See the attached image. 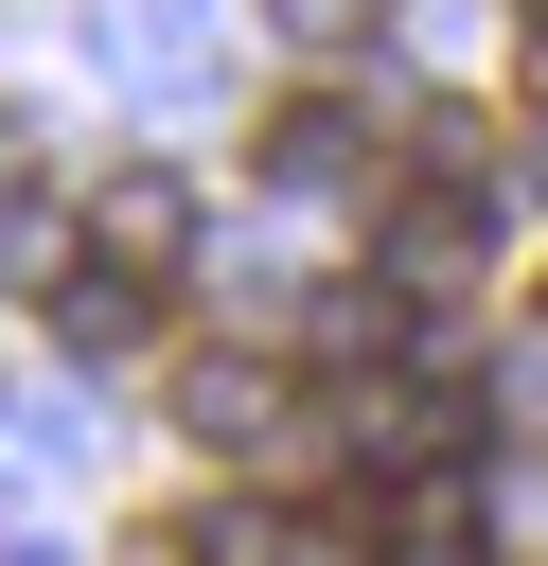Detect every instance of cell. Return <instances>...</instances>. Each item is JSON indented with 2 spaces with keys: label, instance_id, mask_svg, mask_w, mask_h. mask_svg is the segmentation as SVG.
Masks as SVG:
<instances>
[{
  "label": "cell",
  "instance_id": "7",
  "mask_svg": "<svg viewBox=\"0 0 548 566\" xmlns=\"http://www.w3.org/2000/svg\"><path fill=\"white\" fill-rule=\"evenodd\" d=\"M318 354H336V371H389V354H424V301H407V283H336V301H318Z\"/></svg>",
  "mask_w": 548,
  "mask_h": 566
},
{
  "label": "cell",
  "instance_id": "2",
  "mask_svg": "<svg viewBox=\"0 0 548 566\" xmlns=\"http://www.w3.org/2000/svg\"><path fill=\"white\" fill-rule=\"evenodd\" d=\"M477 230H495V195H477V177H407V195H389V230H371V283L442 301V283L477 265Z\"/></svg>",
  "mask_w": 548,
  "mask_h": 566
},
{
  "label": "cell",
  "instance_id": "1",
  "mask_svg": "<svg viewBox=\"0 0 548 566\" xmlns=\"http://www.w3.org/2000/svg\"><path fill=\"white\" fill-rule=\"evenodd\" d=\"M88 265L177 283V265H194V177H177V159H106V177H88Z\"/></svg>",
  "mask_w": 548,
  "mask_h": 566
},
{
  "label": "cell",
  "instance_id": "4",
  "mask_svg": "<svg viewBox=\"0 0 548 566\" xmlns=\"http://www.w3.org/2000/svg\"><path fill=\"white\" fill-rule=\"evenodd\" d=\"M265 177H283V195L371 177V106H354V88H283V106H265Z\"/></svg>",
  "mask_w": 548,
  "mask_h": 566
},
{
  "label": "cell",
  "instance_id": "3",
  "mask_svg": "<svg viewBox=\"0 0 548 566\" xmlns=\"http://www.w3.org/2000/svg\"><path fill=\"white\" fill-rule=\"evenodd\" d=\"M177 442L230 460V478L283 460V371H265V354H194V371H177Z\"/></svg>",
  "mask_w": 548,
  "mask_h": 566
},
{
  "label": "cell",
  "instance_id": "8",
  "mask_svg": "<svg viewBox=\"0 0 548 566\" xmlns=\"http://www.w3.org/2000/svg\"><path fill=\"white\" fill-rule=\"evenodd\" d=\"M283 35H301V53H354V35H371V0H283Z\"/></svg>",
  "mask_w": 548,
  "mask_h": 566
},
{
  "label": "cell",
  "instance_id": "5",
  "mask_svg": "<svg viewBox=\"0 0 548 566\" xmlns=\"http://www.w3.org/2000/svg\"><path fill=\"white\" fill-rule=\"evenodd\" d=\"M0 265H18L35 301L88 265V248H53V195H35V124H18V106H0Z\"/></svg>",
  "mask_w": 548,
  "mask_h": 566
},
{
  "label": "cell",
  "instance_id": "6",
  "mask_svg": "<svg viewBox=\"0 0 548 566\" xmlns=\"http://www.w3.org/2000/svg\"><path fill=\"white\" fill-rule=\"evenodd\" d=\"M35 318H53L71 354H141V336H159V283H124V265H71Z\"/></svg>",
  "mask_w": 548,
  "mask_h": 566
}]
</instances>
